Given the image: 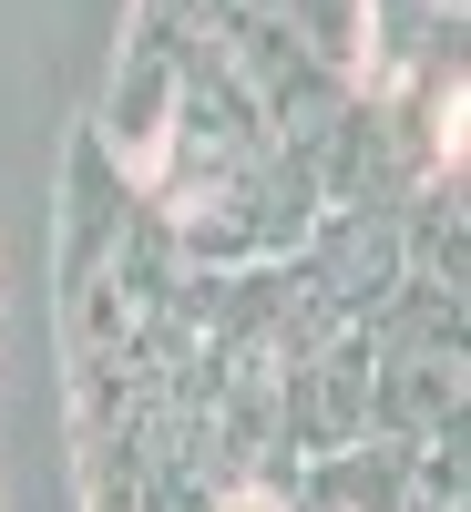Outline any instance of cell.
I'll return each instance as SVG.
<instances>
[{
	"instance_id": "obj_1",
	"label": "cell",
	"mask_w": 471,
	"mask_h": 512,
	"mask_svg": "<svg viewBox=\"0 0 471 512\" xmlns=\"http://www.w3.org/2000/svg\"><path fill=\"white\" fill-rule=\"evenodd\" d=\"M461 420V349H369V441H431Z\"/></svg>"
}]
</instances>
